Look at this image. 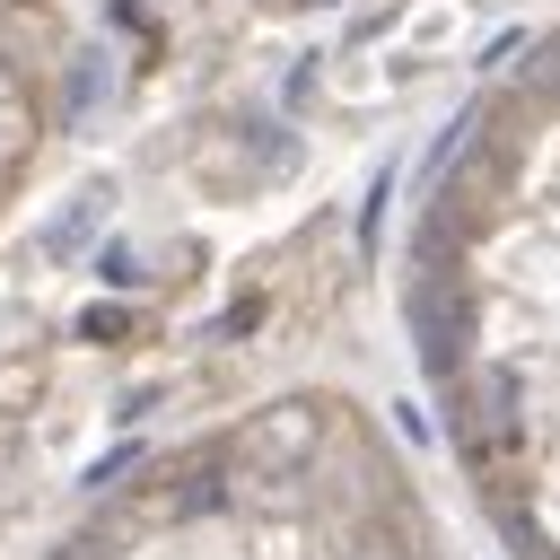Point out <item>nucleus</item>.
<instances>
[{
  "instance_id": "obj_3",
  "label": "nucleus",
  "mask_w": 560,
  "mask_h": 560,
  "mask_svg": "<svg viewBox=\"0 0 560 560\" xmlns=\"http://www.w3.org/2000/svg\"><path fill=\"white\" fill-rule=\"evenodd\" d=\"M88 88V52L61 0H0V228L52 158L70 105Z\"/></svg>"
},
{
  "instance_id": "obj_2",
  "label": "nucleus",
  "mask_w": 560,
  "mask_h": 560,
  "mask_svg": "<svg viewBox=\"0 0 560 560\" xmlns=\"http://www.w3.org/2000/svg\"><path fill=\"white\" fill-rule=\"evenodd\" d=\"M35 560H464L394 429L341 385L236 402L122 464Z\"/></svg>"
},
{
  "instance_id": "obj_1",
  "label": "nucleus",
  "mask_w": 560,
  "mask_h": 560,
  "mask_svg": "<svg viewBox=\"0 0 560 560\" xmlns=\"http://www.w3.org/2000/svg\"><path fill=\"white\" fill-rule=\"evenodd\" d=\"M402 332L499 560H560V18L429 149L402 219Z\"/></svg>"
}]
</instances>
